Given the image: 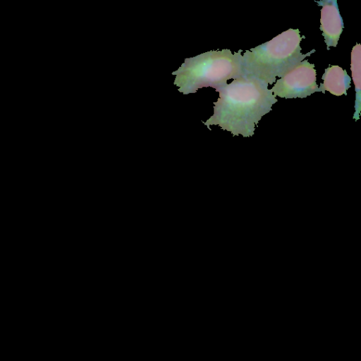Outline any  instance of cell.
Segmentation results:
<instances>
[{
  "label": "cell",
  "instance_id": "1",
  "mask_svg": "<svg viewBox=\"0 0 361 361\" xmlns=\"http://www.w3.org/2000/svg\"><path fill=\"white\" fill-rule=\"evenodd\" d=\"M268 84L254 77L243 76L216 88L219 93L214 102V114L204 124L219 126L233 136L251 137L262 116L278 102Z\"/></svg>",
  "mask_w": 361,
  "mask_h": 361
},
{
  "label": "cell",
  "instance_id": "2",
  "mask_svg": "<svg viewBox=\"0 0 361 361\" xmlns=\"http://www.w3.org/2000/svg\"><path fill=\"white\" fill-rule=\"evenodd\" d=\"M299 29L289 28L270 41L246 50L241 56L243 76L254 77L271 85L297 66L305 58L314 53L302 54Z\"/></svg>",
  "mask_w": 361,
  "mask_h": 361
},
{
  "label": "cell",
  "instance_id": "3",
  "mask_svg": "<svg viewBox=\"0 0 361 361\" xmlns=\"http://www.w3.org/2000/svg\"><path fill=\"white\" fill-rule=\"evenodd\" d=\"M241 52L230 49L209 51L185 59L183 63L172 75L173 84L184 94L195 93L200 88L214 89L227 84V80L243 76Z\"/></svg>",
  "mask_w": 361,
  "mask_h": 361
},
{
  "label": "cell",
  "instance_id": "4",
  "mask_svg": "<svg viewBox=\"0 0 361 361\" xmlns=\"http://www.w3.org/2000/svg\"><path fill=\"white\" fill-rule=\"evenodd\" d=\"M318 90L314 64L306 59L276 80L271 89L275 97L285 99L305 98L318 92Z\"/></svg>",
  "mask_w": 361,
  "mask_h": 361
},
{
  "label": "cell",
  "instance_id": "5",
  "mask_svg": "<svg viewBox=\"0 0 361 361\" xmlns=\"http://www.w3.org/2000/svg\"><path fill=\"white\" fill-rule=\"evenodd\" d=\"M322 6L320 10V30L324 38L327 50L336 47L344 28L336 0L315 1Z\"/></svg>",
  "mask_w": 361,
  "mask_h": 361
},
{
  "label": "cell",
  "instance_id": "6",
  "mask_svg": "<svg viewBox=\"0 0 361 361\" xmlns=\"http://www.w3.org/2000/svg\"><path fill=\"white\" fill-rule=\"evenodd\" d=\"M323 83L320 84L318 92L323 94L326 91L335 96L347 95V90L351 87V78L346 70L338 66H329L325 69L322 77Z\"/></svg>",
  "mask_w": 361,
  "mask_h": 361
},
{
  "label": "cell",
  "instance_id": "7",
  "mask_svg": "<svg viewBox=\"0 0 361 361\" xmlns=\"http://www.w3.org/2000/svg\"><path fill=\"white\" fill-rule=\"evenodd\" d=\"M350 70L355 84V102L353 119L356 121L360 118L361 111V45L357 43L351 51Z\"/></svg>",
  "mask_w": 361,
  "mask_h": 361
}]
</instances>
